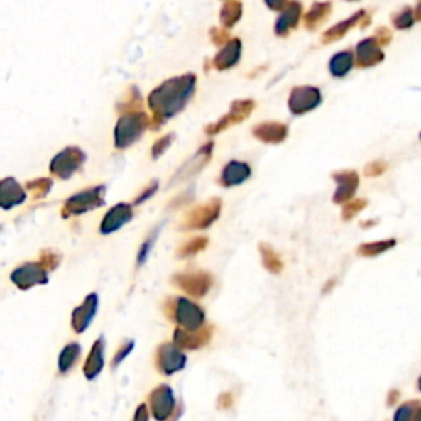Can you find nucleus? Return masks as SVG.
I'll return each instance as SVG.
<instances>
[{
  "mask_svg": "<svg viewBox=\"0 0 421 421\" xmlns=\"http://www.w3.org/2000/svg\"><path fill=\"white\" fill-rule=\"evenodd\" d=\"M251 176H252L251 165L246 162L232 160V162H229L224 168H222L217 183H219V186H222V188H232V186L246 183Z\"/></svg>",
  "mask_w": 421,
  "mask_h": 421,
  "instance_id": "a211bd4d",
  "label": "nucleus"
},
{
  "mask_svg": "<svg viewBox=\"0 0 421 421\" xmlns=\"http://www.w3.org/2000/svg\"><path fill=\"white\" fill-rule=\"evenodd\" d=\"M418 388H420V392H421V376H420V378H418Z\"/></svg>",
  "mask_w": 421,
  "mask_h": 421,
  "instance_id": "3c124183",
  "label": "nucleus"
},
{
  "mask_svg": "<svg viewBox=\"0 0 421 421\" xmlns=\"http://www.w3.org/2000/svg\"><path fill=\"white\" fill-rule=\"evenodd\" d=\"M12 282L17 285L20 290H28L36 285L48 283V270H46L41 263L28 262L13 270Z\"/></svg>",
  "mask_w": 421,
  "mask_h": 421,
  "instance_id": "f8f14e48",
  "label": "nucleus"
},
{
  "mask_svg": "<svg viewBox=\"0 0 421 421\" xmlns=\"http://www.w3.org/2000/svg\"><path fill=\"white\" fill-rule=\"evenodd\" d=\"M383 60H386V53H383L382 46L377 43L373 36H368V38L359 41L354 56L357 67H363L366 70V67L381 65Z\"/></svg>",
  "mask_w": 421,
  "mask_h": 421,
  "instance_id": "2eb2a0df",
  "label": "nucleus"
},
{
  "mask_svg": "<svg viewBox=\"0 0 421 421\" xmlns=\"http://www.w3.org/2000/svg\"><path fill=\"white\" fill-rule=\"evenodd\" d=\"M301 17H303V5L298 0H288V4L285 5V9L280 12L277 22H275V35L280 36V38L288 36L292 30L298 27Z\"/></svg>",
  "mask_w": 421,
  "mask_h": 421,
  "instance_id": "dca6fc26",
  "label": "nucleus"
},
{
  "mask_svg": "<svg viewBox=\"0 0 421 421\" xmlns=\"http://www.w3.org/2000/svg\"><path fill=\"white\" fill-rule=\"evenodd\" d=\"M352 67H354V53L351 50H342L336 53L329 61V72L336 80H342L349 75Z\"/></svg>",
  "mask_w": 421,
  "mask_h": 421,
  "instance_id": "a878e982",
  "label": "nucleus"
},
{
  "mask_svg": "<svg viewBox=\"0 0 421 421\" xmlns=\"http://www.w3.org/2000/svg\"><path fill=\"white\" fill-rule=\"evenodd\" d=\"M397 241L395 239H390V241H378V242H367L362 244L361 247L357 248V253L362 257H378L382 253H386L390 248L395 247Z\"/></svg>",
  "mask_w": 421,
  "mask_h": 421,
  "instance_id": "7c9ffc66",
  "label": "nucleus"
},
{
  "mask_svg": "<svg viewBox=\"0 0 421 421\" xmlns=\"http://www.w3.org/2000/svg\"><path fill=\"white\" fill-rule=\"evenodd\" d=\"M413 15H415V22H421V0L417 2V7L413 10Z\"/></svg>",
  "mask_w": 421,
  "mask_h": 421,
  "instance_id": "de8ad7c7",
  "label": "nucleus"
},
{
  "mask_svg": "<svg viewBox=\"0 0 421 421\" xmlns=\"http://www.w3.org/2000/svg\"><path fill=\"white\" fill-rule=\"evenodd\" d=\"M173 140H175V133H168V135H165V137L158 138L157 142H155L153 147H152V157L155 160L162 157V155L166 152V150L170 148V145L173 143Z\"/></svg>",
  "mask_w": 421,
  "mask_h": 421,
  "instance_id": "4c0bfd02",
  "label": "nucleus"
},
{
  "mask_svg": "<svg viewBox=\"0 0 421 421\" xmlns=\"http://www.w3.org/2000/svg\"><path fill=\"white\" fill-rule=\"evenodd\" d=\"M104 367V339L99 337V339L94 342L92 349L89 352V357L84 363V376L87 378H94L97 377V373L102 371Z\"/></svg>",
  "mask_w": 421,
  "mask_h": 421,
  "instance_id": "cd10ccee",
  "label": "nucleus"
},
{
  "mask_svg": "<svg viewBox=\"0 0 421 421\" xmlns=\"http://www.w3.org/2000/svg\"><path fill=\"white\" fill-rule=\"evenodd\" d=\"M27 188L32 191L33 197L38 199V197H43V196L48 195V191L51 188V181L50 180H43V178L36 180V181H30V183L27 185Z\"/></svg>",
  "mask_w": 421,
  "mask_h": 421,
  "instance_id": "e433bc0d",
  "label": "nucleus"
},
{
  "mask_svg": "<svg viewBox=\"0 0 421 421\" xmlns=\"http://www.w3.org/2000/svg\"><path fill=\"white\" fill-rule=\"evenodd\" d=\"M133 421H148V408L147 405H140L137 408V412H135V417Z\"/></svg>",
  "mask_w": 421,
  "mask_h": 421,
  "instance_id": "49530a36",
  "label": "nucleus"
},
{
  "mask_svg": "<svg viewBox=\"0 0 421 421\" xmlns=\"http://www.w3.org/2000/svg\"><path fill=\"white\" fill-rule=\"evenodd\" d=\"M263 2L270 10H273V12H282L285 5L288 4V0H263Z\"/></svg>",
  "mask_w": 421,
  "mask_h": 421,
  "instance_id": "a18cd8bd",
  "label": "nucleus"
},
{
  "mask_svg": "<svg viewBox=\"0 0 421 421\" xmlns=\"http://www.w3.org/2000/svg\"><path fill=\"white\" fill-rule=\"evenodd\" d=\"M97 311V295H89L82 301L81 306L72 311V329L76 332H82L87 329L91 321L94 319Z\"/></svg>",
  "mask_w": 421,
  "mask_h": 421,
  "instance_id": "5701e85b",
  "label": "nucleus"
},
{
  "mask_svg": "<svg viewBox=\"0 0 421 421\" xmlns=\"http://www.w3.org/2000/svg\"><path fill=\"white\" fill-rule=\"evenodd\" d=\"M332 13V4L331 2H313L308 12L305 13L303 23L308 32H315L321 25L327 22V18Z\"/></svg>",
  "mask_w": 421,
  "mask_h": 421,
  "instance_id": "393cba45",
  "label": "nucleus"
},
{
  "mask_svg": "<svg viewBox=\"0 0 421 421\" xmlns=\"http://www.w3.org/2000/svg\"><path fill=\"white\" fill-rule=\"evenodd\" d=\"M25 199H27V193L13 178L0 181V207L10 209V207L22 204Z\"/></svg>",
  "mask_w": 421,
  "mask_h": 421,
  "instance_id": "b1692460",
  "label": "nucleus"
},
{
  "mask_svg": "<svg viewBox=\"0 0 421 421\" xmlns=\"http://www.w3.org/2000/svg\"><path fill=\"white\" fill-rule=\"evenodd\" d=\"M397 397H398V392L395 390V392H392L388 395V405H393L395 402H397Z\"/></svg>",
  "mask_w": 421,
  "mask_h": 421,
  "instance_id": "09e8293b",
  "label": "nucleus"
},
{
  "mask_svg": "<svg viewBox=\"0 0 421 421\" xmlns=\"http://www.w3.org/2000/svg\"><path fill=\"white\" fill-rule=\"evenodd\" d=\"M219 214L221 199L219 197H211L204 204L196 206L195 209H191L188 214L185 216L183 229H188V231H191V229H193V231H202V229H207L214 224V222L219 219Z\"/></svg>",
  "mask_w": 421,
  "mask_h": 421,
  "instance_id": "39448f33",
  "label": "nucleus"
},
{
  "mask_svg": "<svg viewBox=\"0 0 421 421\" xmlns=\"http://www.w3.org/2000/svg\"><path fill=\"white\" fill-rule=\"evenodd\" d=\"M212 337V326H202L197 331H186L183 327L175 329L173 344L181 351H197L206 346Z\"/></svg>",
  "mask_w": 421,
  "mask_h": 421,
  "instance_id": "4468645a",
  "label": "nucleus"
},
{
  "mask_svg": "<svg viewBox=\"0 0 421 421\" xmlns=\"http://www.w3.org/2000/svg\"><path fill=\"white\" fill-rule=\"evenodd\" d=\"M212 150H214V142H207L206 145H202V147L196 152L195 157L181 166L180 171L175 176V181L191 178V176L199 173V171L209 163V160L212 157Z\"/></svg>",
  "mask_w": 421,
  "mask_h": 421,
  "instance_id": "412c9836",
  "label": "nucleus"
},
{
  "mask_svg": "<svg viewBox=\"0 0 421 421\" xmlns=\"http://www.w3.org/2000/svg\"><path fill=\"white\" fill-rule=\"evenodd\" d=\"M60 260L61 257L53 251H45L41 253V265H43L46 270H55L60 265Z\"/></svg>",
  "mask_w": 421,
  "mask_h": 421,
  "instance_id": "ea45409f",
  "label": "nucleus"
},
{
  "mask_svg": "<svg viewBox=\"0 0 421 421\" xmlns=\"http://www.w3.org/2000/svg\"><path fill=\"white\" fill-rule=\"evenodd\" d=\"M173 282L176 287H180L186 295L193 296V298H202L209 292L214 280L209 273L206 272H188V273H178L173 277Z\"/></svg>",
  "mask_w": 421,
  "mask_h": 421,
  "instance_id": "9d476101",
  "label": "nucleus"
},
{
  "mask_svg": "<svg viewBox=\"0 0 421 421\" xmlns=\"http://www.w3.org/2000/svg\"><path fill=\"white\" fill-rule=\"evenodd\" d=\"M244 13V5L241 0H226L224 5L221 7L219 18L224 28H232L241 22Z\"/></svg>",
  "mask_w": 421,
  "mask_h": 421,
  "instance_id": "bb28decb",
  "label": "nucleus"
},
{
  "mask_svg": "<svg viewBox=\"0 0 421 421\" xmlns=\"http://www.w3.org/2000/svg\"><path fill=\"white\" fill-rule=\"evenodd\" d=\"M351 2H359V0H351Z\"/></svg>",
  "mask_w": 421,
  "mask_h": 421,
  "instance_id": "603ef678",
  "label": "nucleus"
},
{
  "mask_svg": "<svg viewBox=\"0 0 421 421\" xmlns=\"http://www.w3.org/2000/svg\"><path fill=\"white\" fill-rule=\"evenodd\" d=\"M413 421H421V403H420V407L417 408V412H415V420Z\"/></svg>",
  "mask_w": 421,
  "mask_h": 421,
  "instance_id": "8fccbe9b",
  "label": "nucleus"
},
{
  "mask_svg": "<svg viewBox=\"0 0 421 421\" xmlns=\"http://www.w3.org/2000/svg\"><path fill=\"white\" fill-rule=\"evenodd\" d=\"M420 407L418 400H410V402H405L402 407L397 410L395 413L393 421H413L415 420V412Z\"/></svg>",
  "mask_w": 421,
  "mask_h": 421,
  "instance_id": "72a5a7b5",
  "label": "nucleus"
},
{
  "mask_svg": "<svg viewBox=\"0 0 421 421\" xmlns=\"http://www.w3.org/2000/svg\"><path fill=\"white\" fill-rule=\"evenodd\" d=\"M367 199H351L346 204H342V219L351 221L352 217L357 216L362 209H366Z\"/></svg>",
  "mask_w": 421,
  "mask_h": 421,
  "instance_id": "f704fd0d",
  "label": "nucleus"
},
{
  "mask_svg": "<svg viewBox=\"0 0 421 421\" xmlns=\"http://www.w3.org/2000/svg\"><path fill=\"white\" fill-rule=\"evenodd\" d=\"M387 162L383 160H376V162H371L366 168H363V175L366 176H381L383 171L387 170Z\"/></svg>",
  "mask_w": 421,
  "mask_h": 421,
  "instance_id": "a19ab883",
  "label": "nucleus"
},
{
  "mask_svg": "<svg viewBox=\"0 0 421 421\" xmlns=\"http://www.w3.org/2000/svg\"><path fill=\"white\" fill-rule=\"evenodd\" d=\"M373 38L381 46H387L392 43V32L387 27H378L376 30V33H373Z\"/></svg>",
  "mask_w": 421,
  "mask_h": 421,
  "instance_id": "79ce46f5",
  "label": "nucleus"
},
{
  "mask_svg": "<svg viewBox=\"0 0 421 421\" xmlns=\"http://www.w3.org/2000/svg\"><path fill=\"white\" fill-rule=\"evenodd\" d=\"M196 91V75L186 72L162 82L148 96V107L153 112V129H160L171 117L183 112Z\"/></svg>",
  "mask_w": 421,
  "mask_h": 421,
  "instance_id": "f257e3e1",
  "label": "nucleus"
},
{
  "mask_svg": "<svg viewBox=\"0 0 421 421\" xmlns=\"http://www.w3.org/2000/svg\"><path fill=\"white\" fill-rule=\"evenodd\" d=\"M84 153L81 152L80 148L70 147L63 150V152L56 155L51 162V173L58 176L61 180H67L72 173H76V170L80 168L84 162Z\"/></svg>",
  "mask_w": 421,
  "mask_h": 421,
  "instance_id": "ddd939ff",
  "label": "nucleus"
},
{
  "mask_svg": "<svg viewBox=\"0 0 421 421\" xmlns=\"http://www.w3.org/2000/svg\"><path fill=\"white\" fill-rule=\"evenodd\" d=\"M148 405L152 410L153 418L157 421H168L173 415H178L176 410V400L173 395V390L168 386H160L150 393ZM180 417V415H178Z\"/></svg>",
  "mask_w": 421,
  "mask_h": 421,
  "instance_id": "1a4fd4ad",
  "label": "nucleus"
},
{
  "mask_svg": "<svg viewBox=\"0 0 421 421\" xmlns=\"http://www.w3.org/2000/svg\"><path fill=\"white\" fill-rule=\"evenodd\" d=\"M155 366H157L158 372H162L163 376H173V373L185 368L186 356L180 347L171 344V342H166V344H162L157 349Z\"/></svg>",
  "mask_w": 421,
  "mask_h": 421,
  "instance_id": "6e6552de",
  "label": "nucleus"
},
{
  "mask_svg": "<svg viewBox=\"0 0 421 421\" xmlns=\"http://www.w3.org/2000/svg\"><path fill=\"white\" fill-rule=\"evenodd\" d=\"M104 193H106L104 186H96V188L84 190L81 193L75 195L66 201L63 207V216L82 214V212L101 207L104 204Z\"/></svg>",
  "mask_w": 421,
  "mask_h": 421,
  "instance_id": "0eeeda50",
  "label": "nucleus"
},
{
  "mask_svg": "<svg viewBox=\"0 0 421 421\" xmlns=\"http://www.w3.org/2000/svg\"><path fill=\"white\" fill-rule=\"evenodd\" d=\"M157 190H158V181H153V183H150L147 188H145L142 193L138 195V197L137 199H135V206H138V204H142L143 201H147L148 197H152L155 193H157Z\"/></svg>",
  "mask_w": 421,
  "mask_h": 421,
  "instance_id": "c03bdc74",
  "label": "nucleus"
},
{
  "mask_svg": "<svg viewBox=\"0 0 421 421\" xmlns=\"http://www.w3.org/2000/svg\"><path fill=\"white\" fill-rule=\"evenodd\" d=\"M332 180L337 183L336 193L332 196V201L336 204H346L354 197L359 188V175L354 170H342L337 173H332Z\"/></svg>",
  "mask_w": 421,
  "mask_h": 421,
  "instance_id": "f3484780",
  "label": "nucleus"
},
{
  "mask_svg": "<svg viewBox=\"0 0 421 421\" xmlns=\"http://www.w3.org/2000/svg\"><path fill=\"white\" fill-rule=\"evenodd\" d=\"M209 38L211 43L216 46H224L229 40H231V35H229L227 28H221V27H212L209 30Z\"/></svg>",
  "mask_w": 421,
  "mask_h": 421,
  "instance_id": "58836bf2",
  "label": "nucleus"
},
{
  "mask_svg": "<svg viewBox=\"0 0 421 421\" xmlns=\"http://www.w3.org/2000/svg\"><path fill=\"white\" fill-rule=\"evenodd\" d=\"M368 25H371V15L367 13V10H357V12L354 15H351L349 18L342 20V22L336 23L334 27L327 28L323 36H321V41H323V45L334 43V41L344 38L354 27L367 28Z\"/></svg>",
  "mask_w": 421,
  "mask_h": 421,
  "instance_id": "9b49d317",
  "label": "nucleus"
},
{
  "mask_svg": "<svg viewBox=\"0 0 421 421\" xmlns=\"http://www.w3.org/2000/svg\"><path fill=\"white\" fill-rule=\"evenodd\" d=\"M150 119L143 112H132L124 116L116 126V147L126 148L142 137L148 127Z\"/></svg>",
  "mask_w": 421,
  "mask_h": 421,
  "instance_id": "7ed1b4c3",
  "label": "nucleus"
},
{
  "mask_svg": "<svg viewBox=\"0 0 421 421\" xmlns=\"http://www.w3.org/2000/svg\"><path fill=\"white\" fill-rule=\"evenodd\" d=\"M242 58V41L241 38H231L222 46L214 58H212V67L217 71H227L236 66Z\"/></svg>",
  "mask_w": 421,
  "mask_h": 421,
  "instance_id": "aec40b11",
  "label": "nucleus"
},
{
  "mask_svg": "<svg viewBox=\"0 0 421 421\" xmlns=\"http://www.w3.org/2000/svg\"><path fill=\"white\" fill-rule=\"evenodd\" d=\"M392 25L397 30H410L415 25V15L413 9L405 5L403 9H400L398 12L392 15Z\"/></svg>",
  "mask_w": 421,
  "mask_h": 421,
  "instance_id": "2f4dec72",
  "label": "nucleus"
},
{
  "mask_svg": "<svg viewBox=\"0 0 421 421\" xmlns=\"http://www.w3.org/2000/svg\"><path fill=\"white\" fill-rule=\"evenodd\" d=\"M160 227H162V226H160ZM160 227L153 229V232L150 234V236L147 239H145V242L142 244V247H140L138 257H137V265H138V267H140V265H143L145 260L148 258L150 251H152V248H153L155 241H157V237H158V234H160Z\"/></svg>",
  "mask_w": 421,
  "mask_h": 421,
  "instance_id": "c9c22d12",
  "label": "nucleus"
},
{
  "mask_svg": "<svg viewBox=\"0 0 421 421\" xmlns=\"http://www.w3.org/2000/svg\"><path fill=\"white\" fill-rule=\"evenodd\" d=\"M420 140H421V133H420Z\"/></svg>",
  "mask_w": 421,
  "mask_h": 421,
  "instance_id": "864d4df0",
  "label": "nucleus"
},
{
  "mask_svg": "<svg viewBox=\"0 0 421 421\" xmlns=\"http://www.w3.org/2000/svg\"><path fill=\"white\" fill-rule=\"evenodd\" d=\"M132 349H133V341H129V342H126V344H124L121 349H119V352L116 354V357H114V361H112V367L116 368L119 363H121L124 359H126L130 352H132Z\"/></svg>",
  "mask_w": 421,
  "mask_h": 421,
  "instance_id": "37998d69",
  "label": "nucleus"
},
{
  "mask_svg": "<svg viewBox=\"0 0 421 421\" xmlns=\"http://www.w3.org/2000/svg\"><path fill=\"white\" fill-rule=\"evenodd\" d=\"M81 356V346L76 344V342H71V344H67L63 352H61L60 356V362H58V367H60V372L61 373H66L70 372L72 367L76 366L77 359Z\"/></svg>",
  "mask_w": 421,
  "mask_h": 421,
  "instance_id": "c756f323",
  "label": "nucleus"
},
{
  "mask_svg": "<svg viewBox=\"0 0 421 421\" xmlns=\"http://www.w3.org/2000/svg\"><path fill=\"white\" fill-rule=\"evenodd\" d=\"M256 107H257V102L253 101V99H237V101H234L231 104L227 114H224L221 119H217L216 122L206 126L204 132L207 135H216V133L224 132V130H227L229 127L237 126V124H241L246 121V119L251 117V114L253 112V109Z\"/></svg>",
  "mask_w": 421,
  "mask_h": 421,
  "instance_id": "20e7f679",
  "label": "nucleus"
},
{
  "mask_svg": "<svg viewBox=\"0 0 421 421\" xmlns=\"http://www.w3.org/2000/svg\"><path fill=\"white\" fill-rule=\"evenodd\" d=\"M252 135L262 143L278 145L287 140L288 126L283 122H262L252 127Z\"/></svg>",
  "mask_w": 421,
  "mask_h": 421,
  "instance_id": "6ab92c4d",
  "label": "nucleus"
},
{
  "mask_svg": "<svg viewBox=\"0 0 421 421\" xmlns=\"http://www.w3.org/2000/svg\"><path fill=\"white\" fill-rule=\"evenodd\" d=\"M133 209L132 206L127 202H121V204L114 206L111 211L107 212L106 217L102 219L101 232L102 234H112L121 229L124 224H127L129 221H132Z\"/></svg>",
  "mask_w": 421,
  "mask_h": 421,
  "instance_id": "4be33fe9",
  "label": "nucleus"
},
{
  "mask_svg": "<svg viewBox=\"0 0 421 421\" xmlns=\"http://www.w3.org/2000/svg\"><path fill=\"white\" fill-rule=\"evenodd\" d=\"M323 102V94L316 86H296L290 92L288 109L293 116H305Z\"/></svg>",
  "mask_w": 421,
  "mask_h": 421,
  "instance_id": "423d86ee",
  "label": "nucleus"
},
{
  "mask_svg": "<svg viewBox=\"0 0 421 421\" xmlns=\"http://www.w3.org/2000/svg\"><path fill=\"white\" fill-rule=\"evenodd\" d=\"M165 315L186 331H197L206 326V313L201 306L183 296H176L165 301Z\"/></svg>",
  "mask_w": 421,
  "mask_h": 421,
  "instance_id": "f03ea898",
  "label": "nucleus"
},
{
  "mask_svg": "<svg viewBox=\"0 0 421 421\" xmlns=\"http://www.w3.org/2000/svg\"><path fill=\"white\" fill-rule=\"evenodd\" d=\"M207 237H202V236H199V237H195V239H191V241H188V242H185L183 246H181L180 248H178V256L181 257V258H186V257H193V256H196V253H199L201 251H204V248L207 247Z\"/></svg>",
  "mask_w": 421,
  "mask_h": 421,
  "instance_id": "473e14b6",
  "label": "nucleus"
},
{
  "mask_svg": "<svg viewBox=\"0 0 421 421\" xmlns=\"http://www.w3.org/2000/svg\"><path fill=\"white\" fill-rule=\"evenodd\" d=\"M258 251H260V256H262L263 267L267 268L268 272H272V273H280V272H282V270H283V262H282V258H280L278 253L275 252L272 247L267 246V244H260Z\"/></svg>",
  "mask_w": 421,
  "mask_h": 421,
  "instance_id": "c85d7f7f",
  "label": "nucleus"
}]
</instances>
